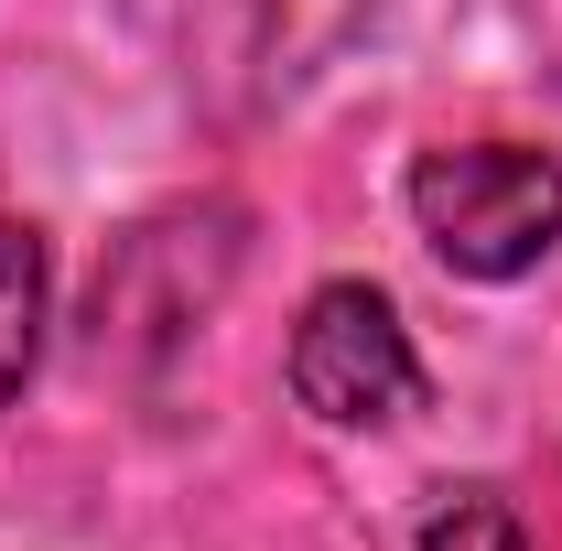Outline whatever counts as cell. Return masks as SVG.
Segmentation results:
<instances>
[{
  "label": "cell",
  "mask_w": 562,
  "mask_h": 551,
  "mask_svg": "<svg viewBox=\"0 0 562 551\" xmlns=\"http://www.w3.org/2000/svg\"><path fill=\"white\" fill-rule=\"evenodd\" d=\"M412 227L465 281H519L562 249V151L541 140H454L412 162Z\"/></svg>",
  "instance_id": "obj_1"
},
{
  "label": "cell",
  "mask_w": 562,
  "mask_h": 551,
  "mask_svg": "<svg viewBox=\"0 0 562 551\" xmlns=\"http://www.w3.org/2000/svg\"><path fill=\"white\" fill-rule=\"evenodd\" d=\"M292 401L325 421V432H379L422 401V357L412 325L379 281H325L292 325Z\"/></svg>",
  "instance_id": "obj_2"
},
{
  "label": "cell",
  "mask_w": 562,
  "mask_h": 551,
  "mask_svg": "<svg viewBox=\"0 0 562 551\" xmlns=\"http://www.w3.org/2000/svg\"><path fill=\"white\" fill-rule=\"evenodd\" d=\"M44 238L22 227V216H0V412L22 401V379H33V357H44Z\"/></svg>",
  "instance_id": "obj_3"
},
{
  "label": "cell",
  "mask_w": 562,
  "mask_h": 551,
  "mask_svg": "<svg viewBox=\"0 0 562 551\" xmlns=\"http://www.w3.org/2000/svg\"><path fill=\"white\" fill-rule=\"evenodd\" d=\"M422 551H530V530L497 486H443L422 508Z\"/></svg>",
  "instance_id": "obj_4"
}]
</instances>
